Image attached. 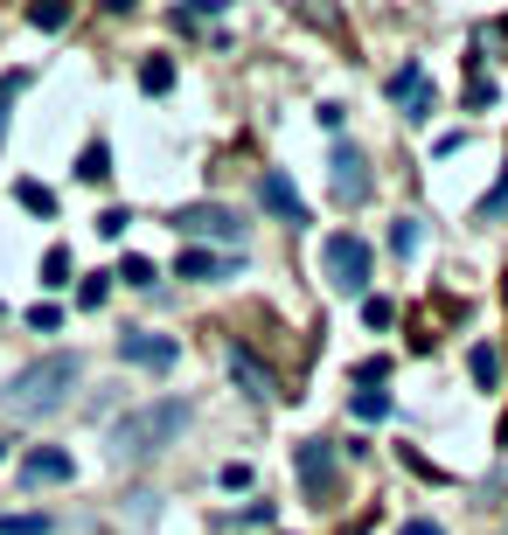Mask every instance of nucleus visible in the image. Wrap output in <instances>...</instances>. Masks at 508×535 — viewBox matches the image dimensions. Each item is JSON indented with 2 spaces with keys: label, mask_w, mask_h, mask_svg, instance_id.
<instances>
[{
  "label": "nucleus",
  "mask_w": 508,
  "mask_h": 535,
  "mask_svg": "<svg viewBox=\"0 0 508 535\" xmlns=\"http://www.w3.org/2000/svg\"><path fill=\"white\" fill-rule=\"evenodd\" d=\"M77 376H84L77 355H42V362H28V369H14V383L0 390V410L21 417V424L56 417V410L70 403V390H77Z\"/></svg>",
  "instance_id": "f257e3e1"
},
{
  "label": "nucleus",
  "mask_w": 508,
  "mask_h": 535,
  "mask_svg": "<svg viewBox=\"0 0 508 535\" xmlns=\"http://www.w3.org/2000/svg\"><path fill=\"white\" fill-rule=\"evenodd\" d=\"M181 431H188V403L181 397L140 403V410H126V417L112 424V452H119V459H154V452H168Z\"/></svg>",
  "instance_id": "f03ea898"
},
{
  "label": "nucleus",
  "mask_w": 508,
  "mask_h": 535,
  "mask_svg": "<svg viewBox=\"0 0 508 535\" xmlns=\"http://www.w3.org/2000/svg\"><path fill=\"white\" fill-rule=\"evenodd\" d=\"M369 278H376V251L362 230H335L328 237V285L341 299H369Z\"/></svg>",
  "instance_id": "7ed1b4c3"
},
{
  "label": "nucleus",
  "mask_w": 508,
  "mask_h": 535,
  "mask_svg": "<svg viewBox=\"0 0 508 535\" xmlns=\"http://www.w3.org/2000/svg\"><path fill=\"white\" fill-rule=\"evenodd\" d=\"M168 230L188 251H202V244H244V223H237V209H223V202H181L168 216Z\"/></svg>",
  "instance_id": "20e7f679"
},
{
  "label": "nucleus",
  "mask_w": 508,
  "mask_h": 535,
  "mask_svg": "<svg viewBox=\"0 0 508 535\" xmlns=\"http://www.w3.org/2000/svg\"><path fill=\"white\" fill-rule=\"evenodd\" d=\"M119 362H126V369H154V376H161V369L181 362V341H174V334H154V327H126V334H119Z\"/></svg>",
  "instance_id": "39448f33"
},
{
  "label": "nucleus",
  "mask_w": 508,
  "mask_h": 535,
  "mask_svg": "<svg viewBox=\"0 0 508 535\" xmlns=\"http://www.w3.org/2000/svg\"><path fill=\"white\" fill-rule=\"evenodd\" d=\"M293 473H300L307 501H328V494H335V445H328V438H300V445H293Z\"/></svg>",
  "instance_id": "423d86ee"
},
{
  "label": "nucleus",
  "mask_w": 508,
  "mask_h": 535,
  "mask_svg": "<svg viewBox=\"0 0 508 535\" xmlns=\"http://www.w3.org/2000/svg\"><path fill=\"white\" fill-rule=\"evenodd\" d=\"M328 181H335V202H341V209H362V202L376 195V174H369V160H362L355 146H335Z\"/></svg>",
  "instance_id": "0eeeda50"
},
{
  "label": "nucleus",
  "mask_w": 508,
  "mask_h": 535,
  "mask_svg": "<svg viewBox=\"0 0 508 535\" xmlns=\"http://www.w3.org/2000/svg\"><path fill=\"white\" fill-rule=\"evenodd\" d=\"M230 383H237L251 403H279V376H272V362H265L258 348H244V341H230Z\"/></svg>",
  "instance_id": "6e6552de"
},
{
  "label": "nucleus",
  "mask_w": 508,
  "mask_h": 535,
  "mask_svg": "<svg viewBox=\"0 0 508 535\" xmlns=\"http://www.w3.org/2000/svg\"><path fill=\"white\" fill-rule=\"evenodd\" d=\"M63 480H77L70 445H35V452L21 459V487H63Z\"/></svg>",
  "instance_id": "1a4fd4ad"
},
{
  "label": "nucleus",
  "mask_w": 508,
  "mask_h": 535,
  "mask_svg": "<svg viewBox=\"0 0 508 535\" xmlns=\"http://www.w3.org/2000/svg\"><path fill=\"white\" fill-rule=\"evenodd\" d=\"M258 202H265L279 223H293V230H307V223H314V216H307V202H300V188H293L279 167H272V174H258Z\"/></svg>",
  "instance_id": "9d476101"
},
{
  "label": "nucleus",
  "mask_w": 508,
  "mask_h": 535,
  "mask_svg": "<svg viewBox=\"0 0 508 535\" xmlns=\"http://www.w3.org/2000/svg\"><path fill=\"white\" fill-rule=\"evenodd\" d=\"M230 258H223V251H188V244H181V265H174V278H195V285H216V278H230Z\"/></svg>",
  "instance_id": "9b49d317"
},
{
  "label": "nucleus",
  "mask_w": 508,
  "mask_h": 535,
  "mask_svg": "<svg viewBox=\"0 0 508 535\" xmlns=\"http://www.w3.org/2000/svg\"><path fill=\"white\" fill-rule=\"evenodd\" d=\"M467 376H474V390H502V355L488 341H474L467 348Z\"/></svg>",
  "instance_id": "f8f14e48"
},
{
  "label": "nucleus",
  "mask_w": 508,
  "mask_h": 535,
  "mask_svg": "<svg viewBox=\"0 0 508 535\" xmlns=\"http://www.w3.org/2000/svg\"><path fill=\"white\" fill-rule=\"evenodd\" d=\"M77 181H91V188L112 181V146H105V139H91V146L77 153Z\"/></svg>",
  "instance_id": "ddd939ff"
},
{
  "label": "nucleus",
  "mask_w": 508,
  "mask_h": 535,
  "mask_svg": "<svg viewBox=\"0 0 508 535\" xmlns=\"http://www.w3.org/2000/svg\"><path fill=\"white\" fill-rule=\"evenodd\" d=\"M140 91H147V98H168L174 91V56H147V63H140Z\"/></svg>",
  "instance_id": "4468645a"
},
{
  "label": "nucleus",
  "mask_w": 508,
  "mask_h": 535,
  "mask_svg": "<svg viewBox=\"0 0 508 535\" xmlns=\"http://www.w3.org/2000/svg\"><path fill=\"white\" fill-rule=\"evenodd\" d=\"M425 91H432V84H425V63H404V70L390 77V98H397V105H418Z\"/></svg>",
  "instance_id": "2eb2a0df"
},
{
  "label": "nucleus",
  "mask_w": 508,
  "mask_h": 535,
  "mask_svg": "<svg viewBox=\"0 0 508 535\" xmlns=\"http://www.w3.org/2000/svg\"><path fill=\"white\" fill-rule=\"evenodd\" d=\"M390 251H397V258H418V251H425V223H418V216H397V223H390Z\"/></svg>",
  "instance_id": "dca6fc26"
},
{
  "label": "nucleus",
  "mask_w": 508,
  "mask_h": 535,
  "mask_svg": "<svg viewBox=\"0 0 508 535\" xmlns=\"http://www.w3.org/2000/svg\"><path fill=\"white\" fill-rule=\"evenodd\" d=\"M70 244H49V251H42V285H49V292H63V285H70Z\"/></svg>",
  "instance_id": "f3484780"
},
{
  "label": "nucleus",
  "mask_w": 508,
  "mask_h": 535,
  "mask_svg": "<svg viewBox=\"0 0 508 535\" xmlns=\"http://www.w3.org/2000/svg\"><path fill=\"white\" fill-rule=\"evenodd\" d=\"M14 202H21V209H28V216H42V223H49V216H56V195H49V188H42V181H14Z\"/></svg>",
  "instance_id": "a211bd4d"
},
{
  "label": "nucleus",
  "mask_w": 508,
  "mask_h": 535,
  "mask_svg": "<svg viewBox=\"0 0 508 535\" xmlns=\"http://www.w3.org/2000/svg\"><path fill=\"white\" fill-rule=\"evenodd\" d=\"M348 383H355V390H383V383H390V355H362V362L348 369Z\"/></svg>",
  "instance_id": "6ab92c4d"
},
{
  "label": "nucleus",
  "mask_w": 508,
  "mask_h": 535,
  "mask_svg": "<svg viewBox=\"0 0 508 535\" xmlns=\"http://www.w3.org/2000/svg\"><path fill=\"white\" fill-rule=\"evenodd\" d=\"M348 410H355L362 424H383V417H390V397H383V390H355V397H348Z\"/></svg>",
  "instance_id": "aec40b11"
},
{
  "label": "nucleus",
  "mask_w": 508,
  "mask_h": 535,
  "mask_svg": "<svg viewBox=\"0 0 508 535\" xmlns=\"http://www.w3.org/2000/svg\"><path fill=\"white\" fill-rule=\"evenodd\" d=\"M105 299H112V271H91V278L77 285V306H84V313H98Z\"/></svg>",
  "instance_id": "412c9836"
},
{
  "label": "nucleus",
  "mask_w": 508,
  "mask_h": 535,
  "mask_svg": "<svg viewBox=\"0 0 508 535\" xmlns=\"http://www.w3.org/2000/svg\"><path fill=\"white\" fill-rule=\"evenodd\" d=\"M28 84H35V70H7V77H0V133H7V112H14V98H21Z\"/></svg>",
  "instance_id": "4be33fe9"
},
{
  "label": "nucleus",
  "mask_w": 508,
  "mask_h": 535,
  "mask_svg": "<svg viewBox=\"0 0 508 535\" xmlns=\"http://www.w3.org/2000/svg\"><path fill=\"white\" fill-rule=\"evenodd\" d=\"M112 278H126L133 292H147V285H154V265H147L140 251H126V258H119V271H112Z\"/></svg>",
  "instance_id": "5701e85b"
},
{
  "label": "nucleus",
  "mask_w": 508,
  "mask_h": 535,
  "mask_svg": "<svg viewBox=\"0 0 508 535\" xmlns=\"http://www.w3.org/2000/svg\"><path fill=\"white\" fill-rule=\"evenodd\" d=\"M495 216H508V174L481 195V209H474V223H495Z\"/></svg>",
  "instance_id": "b1692460"
},
{
  "label": "nucleus",
  "mask_w": 508,
  "mask_h": 535,
  "mask_svg": "<svg viewBox=\"0 0 508 535\" xmlns=\"http://www.w3.org/2000/svg\"><path fill=\"white\" fill-rule=\"evenodd\" d=\"M49 515H0V535H49Z\"/></svg>",
  "instance_id": "393cba45"
},
{
  "label": "nucleus",
  "mask_w": 508,
  "mask_h": 535,
  "mask_svg": "<svg viewBox=\"0 0 508 535\" xmlns=\"http://www.w3.org/2000/svg\"><path fill=\"white\" fill-rule=\"evenodd\" d=\"M28 21H35V28H49V35H56V28H63V21H70V7H56V0H42V7H35V14H28Z\"/></svg>",
  "instance_id": "a878e982"
},
{
  "label": "nucleus",
  "mask_w": 508,
  "mask_h": 535,
  "mask_svg": "<svg viewBox=\"0 0 508 535\" xmlns=\"http://www.w3.org/2000/svg\"><path fill=\"white\" fill-rule=\"evenodd\" d=\"M126 223H133V209H105V216H98V237H112V244H119V237H126Z\"/></svg>",
  "instance_id": "bb28decb"
},
{
  "label": "nucleus",
  "mask_w": 508,
  "mask_h": 535,
  "mask_svg": "<svg viewBox=\"0 0 508 535\" xmlns=\"http://www.w3.org/2000/svg\"><path fill=\"white\" fill-rule=\"evenodd\" d=\"M28 327H35V334H56V327H63V306H28Z\"/></svg>",
  "instance_id": "cd10ccee"
},
{
  "label": "nucleus",
  "mask_w": 508,
  "mask_h": 535,
  "mask_svg": "<svg viewBox=\"0 0 508 535\" xmlns=\"http://www.w3.org/2000/svg\"><path fill=\"white\" fill-rule=\"evenodd\" d=\"M216 480H223V487H230V494H244V487H251V480H258V473H251V466H244V459H230V466H223V473H216Z\"/></svg>",
  "instance_id": "c85d7f7f"
},
{
  "label": "nucleus",
  "mask_w": 508,
  "mask_h": 535,
  "mask_svg": "<svg viewBox=\"0 0 508 535\" xmlns=\"http://www.w3.org/2000/svg\"><path fill=\"white\" fill-rule=\"evenodd\" d=\"M362 320H369V327H390V299L369 292V299H362Z\"/></svg>",
  "instance_id": "c756f323"
},
{
  "label": "nucleus",
  "mask_w": 508,
  "mask_h": 535,
  "mask_svg": "<svg viewBox=\"0 0 508 535\" xmlns=\"http://www.w3.org/2000/svg\"><path fill=\"white\" fill-rule=\"evenodd\" d=\"M397 535H446V522H432V515H411Z\"/></svg>",
  "instance_id": "7c9ffc66"
},
{
  "label": "nucleus",
  "mask_w": 508,
  "mask_h": 535,
  "mask_svg": "<svg viewBox=\"0 0 508 535\" xmlns=\"http://www.w3.org/2000/svg\"><path fill=\"white\" fill-rule=\"evenodd\" d=\"M348 535H369V529H348Z\"/></svg>",
  "instance_id": "2f4dec72"
},
{
  "label": "nucleus",
  "mask_w": 508,
  "mask_h": 535,
  "mask_svg": "<svg viewBox=\"0 0 508 535\" xmlns=\"http://www.w3.org/2000/svg\"><path fill=\"white\" fill-rule=\"evenodd\" d=\"M0 459H7V445H0Z\"/></svg>",
  "instance_id": "473e14b6"
}]
</instances>
